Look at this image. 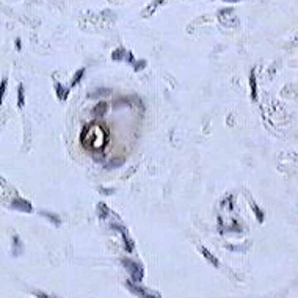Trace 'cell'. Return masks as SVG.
<instances>
[{"label": "cell", "mask_w": 298, "mask_h": 298, "mask_svg": "<svg viewBox=\"0 0 298 298\" xmlns=\"http://www.w3.org/2000/svg\"><path fill=\"white\" fill-rule=\"evenodd\" d=\"M124 265H126V267L129 268V270H130V273L134 275V278H135L137 281H140V279H141V275H143V268H141L140 265H137L135 262H132V264H130L129 260H124Z\"/></svg>", "instance_id": "cell-1"}, {"label": "cell", "mask_w": 298, "mask_h": 298, "mask_svg": "<svg viewBox=\"0 0 298 298\" xmlns=\"http://www.w3.org/2000/svg\"><path fill=\"white\" fill-rule=\"evenodd\" d=\"M13 207H16L19 210H24V212H30V210H32V206L28 204V202H25L24 199H16L13 202Z\"/></svg>", "instance_id": "cell-2"}, {"label": "cell", "mask_w": 298, "mask_h": 298, "mask_svg": "<svg viewBox=\"0 0 298 298\" xmlns=\"http://www.w3.org/2000/svg\"><path fill=\"white\" fill-rule=\"evenodd\" d=\"M250 83H251V96L253 99H256V80H254V74L250 77Z\"/></svg>", "instance_id": "cell-3"}, {"label": "cell", "mask_w": 298, "mask_h": 298, "mask_svg": "<svg viewBox=\"0 0 298 298\" xmlns=\"http://www.w3.org/2000/svg\"><path fill=\"white\" fill-rule=\"evenodd\" d=\"M201 251H202V254H204V256H206L207 259L212 260V264H214V265H218V260H217V258H215V256H212V254H210L207 250H204V248H201Z\"/></svg>", "instance_id": "cell-4"}, {"label": "cell", "mask_w": 298, "mask_h": 298, "mask_svg": "<svg viewBox=\"0 0 298 298\" xmlns=\"http://www.w3.org/2000/svg\"><path fill=\"white\" fill-rule=\"evenodd\" d=\"M130 289H132V290H135V294H138V295H140L141 298H154V297H152V295H149L148 292H143V290L137 289L135 286H132V287H130Z\"/></svg>", "instance_id": "cell-5"}, {"label": "cell", "mask_w": 298, "mask_h": 298, "mask_svg": "<svg viewBox=\"0 0 298 298\" xmlns=\"http://www.w3.org/2000/svg\"><path fill=\"white\" fill-rule=\"evenodd\" d=\"M19 105L20 107L24 105V88H22V86L19 88Z\"/></svg>", "instance_id": "cell-6"}, {"label": "cell", "mask_w": 298, "mask_h": 298, "mask_svg": "<svg viewBox=\"0 0 298 298\" xmlns=\"http://www.w3.org/2000/svg\"><path fill=\"white\" fill-rule=\"evenodd\" d=\"M57 91L60 93V98H61V99L66 98V93H68V90H61V85H57Z\"/></svg>", "instance_id": "cell-7"}, {"label": "cell", "mask_w": 298, "mask_h": 298, "mask_svg": "<svg viewBox=\"0 0 298 298\" xmlns=\"http://www.w3.org/2000/svg\"><path fill=\"white\" fill-rule=\"evenodd\" d=\"M82 74H83V69L77 72V76L74 77V80H72V85H76V83H77V80H79V79H80V76H82Z\"/></svg>", "instance_id": "cell-8"}]
</instances>
